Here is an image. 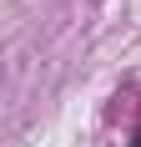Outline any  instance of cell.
<instances>
[{
    "instance_id": "1",
    "label": "cell",
    "mask_w": 141,
    "mask_h": 147,
    "mask_svg": "<svg viewBox=\"0 0 141 147\" xmlns=\"http://www.w3.org/2000/svg\"><path fill=\"white\" fill-rule=\"evenodd\" d=\"M131 147H141V132H136V137H131Z\"/></svg>"
}]
</instances>
